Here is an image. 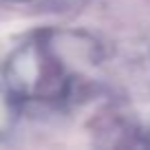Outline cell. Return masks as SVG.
I'll list each match as a JSON object with an SVG mask.
<instances>
[{
	"instance_id": "6da1fadb",
	"label": "cell",
	"mask_w": 150,
	"mask_h": 150,
	"mask_svg": "<svg viewBox=\"0 0 150 150\" xmlns=\"http://www.w3.org/2000/svg\"><path fill=\"white\" fill-rule=\"evenodd\" d=\"M104 47L80 29L31 33L5 60L2 80L20 106H69L86 97L97 82Z\"/></svg>"
},
{
	"instance_id": "7a4b0ae2",
	"label": "cell",
	"mask_w": 150,
	"mask_h": 150,
	"mask_svg": "<svg viewBox=\"0 0 150 150\" xmlns=\"http://www.w3.org/2000/svg\"><path fill=\"white\" fill-rule=\"evenodd\" d=\"M11 5H29L42 11H53V13H66V11H77L88 2V0H7Z\"/></svg>"
},
{
	"instance_id": "3957f363",
	"label": "cell",
	"mask_w": 150,
	"mask_h": 150,
	"mask_svg": "<svg viewBox=\"0 0 150 150\" xmlns=\"http://www.w3.org/2000/svg\"><path fill=\"white\" fill-rule=\"evenodd\" d=\"M18 106L20 104L16 102V97L9 93V88L2 82V86H0V135H5L11 128L13 117H16V112H18Z\"/></svg>"
},
{
	"instance_id": "277c9868",
	"label": "cell",
	"mask_w": 150,
	"mask_h": 150,
	"mask_svg": "<svg viewBox=\"0 0 150 150\" xmlns=\"http://www.w3.org/2000/svg\"><path fill=\"white\" fill-rule=\"evenodd\" d=\"M135 128H137V144L139 146H150V122L141 124L135 119Z\"/></svg>"
}]
</instances>
